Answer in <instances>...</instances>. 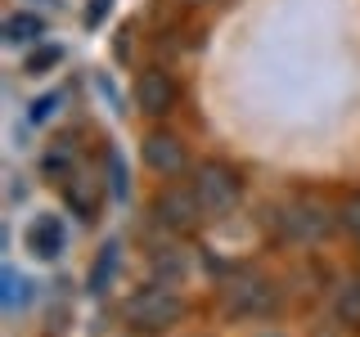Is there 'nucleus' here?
<instances>
[{
	"mask_svg": "<svg viewBox=\"0 0 360 337\" xmlns=\"http://www.w3.org/2000/svg\"><path fill=\"white\" fill-rule=\"evenodd\" d=\"M122 315H127V324L140 329V333H162V329H172L180 319V297L167 284H149V288L131 292Z\"/></svg>",
	"mask_w": 360,
	"mask_h": 337,
	"instance_id": "f257e3e1",
	"label": "nucleus"
},
{
	"mask_svg": "<svg viewBox=\"0 0 360 337\" xmlns=\"http://www.w3.org/2000/svg\"><path fill=\"white\" fill-rule=\"evenodd\" d=\"M194 194H198V202H202V216H225V211L239 207L243 185H239V176H234L230 166L202 162V166H198V180H194Z\"/></svg>",
	"mask_w": 360,
	"mask_h": 337,
	"instance_id": "f03ea898",
	"label": "nucleus"
},
{
	"mask_svg": "<svg viewBox=\"0 0 360 337\" xmlns=\"http://www.w3.org/2000/svg\"><path fill=\"white\" fill-rule=\"evenodd\" d=\"M225 297V310L230 315H270L275 310V288L266 279H252V275H239L221 288Z\"/></svg>",
	"mask_w": 360,
	"mask_h": 337,
	"instance_id": "7ed1b4c3",
	"label": "nucleus"
},
{
	"mask_svg": "<svg viewBox=\"0 0 360 337\" xmlns=\"http://www.w3.org/2000/svg\"><path fill=\"white\" fill-rule=\"evenodd\" d=\"M153 216H158V225H167V230L185 234V230H194V225H198L202 202H198L194 189H167V194L153 202Z\"/></svg>",
	"mask_w": 360,
	"mask_h": 337,
	"instance_id": "20e7f679",
	"label": "nucleus"
},
{
	"mask_svg": "<svg viewBox=\"0 0 360 337\" xmlns=\"http://www.w3.org/2000/svg\"><path fill=\"white\" fill-rule=\"evenodd\" d=\"M135 104L149 117H167L176 108V81L162 72V67H144L140 81H135Z\"/></svg>",
	"mask_w": 360,
	"mask_h": 337,
	"instance_id": "39448f33",
	"label": "nucleus"
},
{
	"mask_svg": "<svg viewBox=\"0 0 360 337\" xmlns=\"http://www.w3.org/2000/svg\"><path fill=\"white\" fill-rule=\"evenodd\" d=\"M329 230V211L315 198H292L284 207V234L288 239H320Z\"/></svg>",
	"mask_w": 360,
	"mask_h": 337,
	"instance_id": "423d86ee",
	"label": "nucleus"
},
{
	"mask_svg": "<svg viewBox=\"0 0 360 337\" xmlns=\"http://www.w3.org/2000/svg\"><path fill=\"white\" fill-rule=\"evenodd\" d=\"M63 243H68V234H63V220H59V216H37V220H32V230H27L32 256H41V261H54V256L63 252Z\"/></svg>",
	"mask_w": 360,
	"mask_h": 337,
	"instance_id": "0eeeda50",
	"label": "nucleus"
},
{
	"mask_svg": "<svg viewBox=\"0 0 360 337\" xmlns=\"http://www.w3.org/2000/svg\"><path fill=\"white\" fill-rule=\"evenodd\" d=\"M144 162L162 176H176L180 166H185V144H180L176 135H149V140H144Z\"/></svg>",
	"mask_w": 360,
	"mask_h": 337,
	"instance_id": "6e6552de",
	"label": "nucleus"
},
{
	"mask_svg": "<svg viewBox=\"0 0 360 337\" xmlns=\"http://www.w3.org/2000/svg\"><path fill=\"white\" fill-rule=\"evenodd\" d=\"M333 315L342 324H360V275L342 279V288L333 292Z\"/></svg>",
	"mask_w": 360,
	"mask_h": 337,
	"instance_id": "1a4fd4ad",
	"label": "nucleus"
},
{
	"mask_svg": "<svg viewBox=\"0 0 360 337\" xmlns=\"http://www.w3.org/2000/svg\"><path fill=\"white\" fill-rule=\"evenodd\" d=\"M41 37H45V18H37V14H9L5 18L9 45H27V41H41Z\"/></svg>",
	"mask_w": 360,
	"mask_h": 337,
	"instance_id": "9d476101",
	"label": "nucleus"
},
{
	"mask_svg": "<svg viewBox=\"0 0 360 337\" xmlns=\"http://www.w3.org/2000/svg\"><path fill=\"white\" fill-rule=\"evenodd\" d=\"M112 275H117V243H104V247H99V256H95V265H90V275H86V288L90 292H104Z\"/></svg>",
	"mask_w": 360,
	"mask_h": 337,
	"instance_id": "9b49d317",
	"label": "nucleus"
},
{
	"mask_svg": "<svg viewBox=\"0 0 360 337\" xmlns=\"http://www.w3.org/2000/svg\"><path fill=\"white\" fill-rule=\"evenodd\" d=\"M59 59H63V50H59V45H41V50H32L27 72H32V77H45V72H50V67L59 63Z\"/></svg>",
	"mask_w": 360,
	"mask_h": 337,
	"instance_id": "f8f14e48",
	"label": "nucleus"
},
{
	"mask_svg": "<svg viewBox=\"0 0 360 337\" xmlns=\"http://www.w3.org/2000/svg\"><path fill=\"white\" fill-rule=\"evenodd\" d=\"M338 225H342V230L360 243V194H352L342 207H338Z\"/></svg>",
	"mask_w": 360,
	"mask_h": 337,
	"instance_id": "ddd939ff",
	"label": "nucleus"
},
{
	"mask_svg": "<svg viewBox=\"0 0 360 337\" xmlns=\"http://www.w3.org/2000/svg\"><path fill=\"white\" fill-rule=\"evenodd\" d=\"M63 194H68V202L77 207V216H82V220H95V194H86V189L77 185V180L63 189Z\"/></svg>",
	"mask_w": 360,
	"mask_h": 337,
	"instance_id": "4468645a",
	"label": "nucleus"
},
{
	"mask_svg": "<svg viewBox=\"0 0 360 337\" xmlns=\"http://www.w3.org/2000/svg\"><path fill=\"white\" fill-rule=\"evenodd\" d=\"M108 166H112V194L127 198V194H131V180H127V162H122L117 149H108Z\"/></svg>",
	"mask_w": 360,
	"mask_h": 337,
	"instance_id": "2eb2a0df",
	"label": "nucleus"
},
{
	"mask_svg": "<svg viewBox=\"0 0 360 337\" xmlns=\"http://www.w3.org/2000/svg\"><path fill=\"white\" fill-rule=\"evenodd\" d=\"M22 297H27V284H22L14 270H5V306H18Z\"/></svg>",
	"mask_w": 360,
	"mask_h": 337,
	"instance_id": "dca6fc26",
	"label": "nucleus"
},
{
	"mask_svg": "<svg viewBox=\"0 0 360 337\" xmlns=\"http://www.w3.org/2000/svg\"><path fill=\"white\" fill-rule=\"evenodd\" d=\"M54 108H59V95H45V99H37V104L27 108V121H37V126H41V121H50Z\"/></svg>",
	"mask_w": 360,
	"mask_h": 337,
	"instance_id": "f3484780",
	"label": "nucleus"
},
{
	"mask_svg": "<svg viewBox=\"0 0 360 337\" xmlns=\"http://www.w3.org/2000/svg\"><path fill=\"white\" fill-rule=\"evenodd\" d=\"M108 9H112V0H90V9H86V27H99Z\"/></svg>",
	"mask_w": 360,
	"mask_h": 337,
	"instance_id": "a211bd4d",
	"label": "nucleus"
}]
</instances>
